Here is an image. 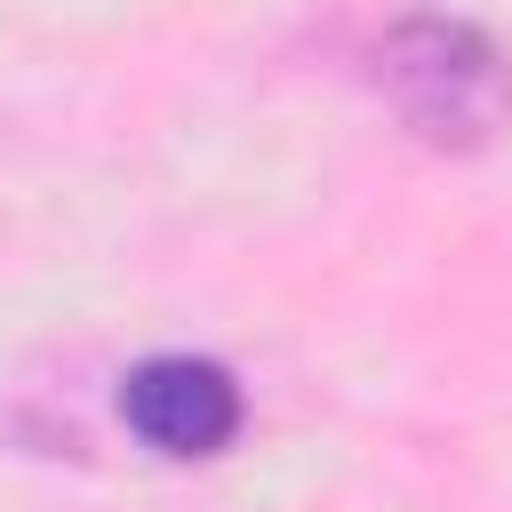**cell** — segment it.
Masks as SVG:
<instances>
[{"mask_svg": "<svg viewBox=\"0 0 512 512\" xmlns=\"http://www.w3.org/2000/svg\"><path fill=\"white\" fill-rule=\"evenodd\" d=\"M376 80L392 112L424 144H448V152H472L512 120V56L480 24H456V16H416L384 32Z\"/></svg>", "mask_w": 512, "mask_h": 512, "instance_id": "cell-1", "label": "cell"}, {"mask_svg": "<svg viewBox=\"0 0 512 512\" xmlns=\"http://www.w3.org/2000/svg\"><path fill=\"white\" fill-rule=\"evenodd\" d=\"M120 416L160 456H216L240 432V384H232V368H216L200 352H152L144 368H128Z\"/></svg>", "mask_w": 512, "mask_h": 512, "instance_id": "cell-2", "label": "cell"}]
</instances>
